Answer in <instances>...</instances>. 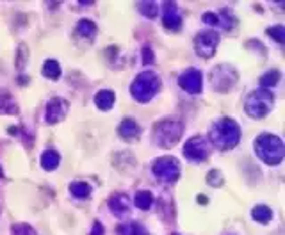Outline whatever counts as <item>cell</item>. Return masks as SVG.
I'll list each match as a JSON object with an SVG mask.
<instances>
[{"instance_id":"14","label":"cell","mask_w":285,"mask_h":235,"mask_svg":"<svg viewBox=\"0 0 285 235\" xmlns=\"http://www.w3.org/2000/svg\"><path fill=\"white\" fill-rule=\"evenodd\" d=\"M118 134H120V137H123L125 141H136L141 134V127L137 125L136 120L125 118V120H121V123L118 125Z\"/></svg>"},{"instance_id":"36","label":"cell","mask_w":285,"mask_h":235,"mask_svg":"<svg viewBox=\"0 0 285 235\" xmlns=\"http://www.w3.org/2000/svg\"><path fill=\"white\" fill-rule=\"evenodd\" d=\"M171 235H178V233H171Z\"/></svg>"},{"instance_id":"13","label":"cell","mask_w":285,"mask_h":235,"mask_svg":"<svg viewBox=\"0 0 285 235\" xmlns=\"http://www.w3.org/2000/svg\"><path fill=\"white\" fill-rule=\"evenodd\" d=\"M107 207L111 208L114 215L118 217H125L130 212V200L129 196L123 194V192H116V194H111L109 200H107Z\"/></svg>"},{"instance_id":"22","label":"cell","mask_w":285,"mask_h":235,"mask_svg":"<svg viewBox=\"0 0 285 235\" xmlns=\"http://www.w3.org/2000/svg\"><path fill=\"white\" fill-rule=\"evenodd\" d=\"M134 205H136L139 210H150L153 205V196L150 191H137L134 196Z\"/></svg>"},{"instance_id":"31","label":"cell","mask_w":285,"mask_h":235,"mask_svg":"<svg viewBox=\"0 0 285 235\" xmlns=\"http://www.w3.org/2000/svg\"><path fill=\"white\" fill-rule=\"evenodd\" d=\"M141 61H143V64H145V66L155 63V55H153L152 47H148V45H146V47H143V52H141Z\"/></svg>"},{"instance_id":"23","label":"cell","mask_w":285,"mask_h":235,"mask_svg":"<svg viewBox=\"0 0 285 235\" xmlns=\"http://www.w3.org/2000/svg\"><path fill=\"white\" fill-rule=\"evenodd\" d=\"M281 80V73L278 70H269L260 77V86L262 89H269V87L278 86V82Z\"/></svg>"},{"instance_id":"25","label":"cell","mask_w":285,"mask_h":235,"mask_svg":"<svg viewBox=\"0 0 285 235\" xmlns=\"http://www.w3.org/2000/svg\"><path fill=\"white\" fill-rule=\"evenodd\" d=\"M218 16H219V25L223 29H227V31H230V29H234L237 25V18L232 15L230 9H221Z\"/></svg>"},{"instance_id":"35","label":"cell","mask_w":285,"mask_h":235,"mask_svg":"<svg viewBox=\"0 0 285 235\" xmlns=\"http://www.w3.org/2000/svg\"><path fill=\"white\" fill-rule=\"evenodd\" d=\"M2 175H4V173H2V168H0V178H2Z\"/></svg>"},{"instance_id":"18","label":"cell","mask_w":285,"mask_h":235,"mask_svg":"<svg viewBox=\"0 0 285 235\" xmlns=\"http://www.w3.org/2000/svg\"><path fill=\"white\" fill-rule=\"evenodd\" d=\"M97 32H98V27H97V24H94L93 20L82 18L77 24V34L82 36L84 39H93L94 36H97Z\"/></svg>"},{"instance_id":"10","label":"cell","mask_w":285,"mask_h":235,"mask_svg":"<svg viewBox=\"0 0 285 235\" xmlns=\"http://www.w3.org/2000/svg\"><path fill=\"white\" fill-rule=\"evenodd\" d=\"M178 86L189 94H200L203 89V77L202 71L196 68H189L178 77Z\"/></svg>"},{"instance_id":"17","label":"cell","mask_w":285,"mask_h":235,"mask_svg":"<svg viewBox=\"0 0 285 235\" xmlns=\"http://www.w3.org/2000/svg\"><path fill=\"white\" fill-rule=\"evenodd\" d=\"M118 235H148V230L137 221H129V223H121L116 228Z\"/></svg>"},{"instance_id":"7","label":"cell","mask_w":285,"mask_h":235,"mask_svg":"<svg viewBox=\"0 0 285 235\" xmlns=\"http://www.w3.org/2000/svg\"><path fill=\"white\" fill-rule=\"evenodd\" d=\"M237 71L230 64H218L214 70L211 71V82L218 93H228L237 82Z\"/></svg>"},{"instance_id":"2","label":"cell","mask_w":285,"mask_h":235,"mask_svg":"<svg viewBox=\"0 0 285 235\" xmlns=\"http://www.w3.org/2000/svg\"><path fill=\"white\" fill-rule=\"evenodd\" d=\"M255 152L267 166H278L285 157V145L280 136L260 134L253 143Z\"/></svg>"},{"instance_id":"32","label":"cell","mask_w":285,"mask_h":235,"mask_svg":"<svg viewBox=\"0 0 285 235\" xmlns=\"http://www.w3.org/2000/svg\"><path fill=\"white\" fill-rule=\"evenodd\" d=\"M202 20H203V22H205L207 25H219V16L216 15V13H212V11L203 13Z\"/></svg>"},{"instance_id":"16","label":"cell","mask_w":285,"mask_h":235,"mask_svg":"<svg viewBox=\"0 0 285 235\" xmlns=\"http://www.w3.org/2000/svg\"><path fill=\"white\" fill-rule=\"evenodd\" d=\"M114 102H116V94L109 89H102L94 94V105L100 110H109L114 105Z\"/></svg>"},{"instance_id":"21","label":"cell","mask_w":285,"mask_h":235,"mask_svg":"<svg viewBox=\"0 0 285 235\" xmlns=\"http://www.w3.org/2000/svg\"><path fill=\"white\" fill-rule=\"evenodd\" d=\"M251 217H253L257 223L266 224L273 219V210H271L267 205H257V207H253V210H251Z\"/></svg>"},{"instance_id":"20","label":"cell","mask_w":285,"mask_h":235,"mask_svg":"<svg viewBox=\"0 0 285 235\" xmlns=\"http://www.w3.org/2000/svg\"><path fill=\"white\" fill-rule=\"evenodd\" d=\"M41 73H43V77L50 78V80H59L63 71H61V64L55 59H48V61H45L43 68H41Z\"/></svg>"},{"instance_id":"1","label":"cell","mask_w":285,"mask_h":235,"mask_svg":"<svg viewBox=\"0 0 285 235\" xmlns=\"http://www.w3.org/2000/svg\"><path fill=\"white\" fill-rule=\"evenodd\" d=\"M209 141L218 150H232L241 141V127L232 118H221L209 130Z\"/></svg>"},{"instance_id":"28","label":"cell","mask_w":285,"mask_h":235,"mask_svg":"<svg viewBox=\"0 0 285 235\" xmlns=\"http://www.w3.org/2000/svg\"><path fill=\"white\" fill-rule=\"evenodd\" d=\"M223 182H225V178H223V173L219 169H211L207 173V184L211 187H221Z\"/></svg>"},{"instance_id":"4","label":"cell","mask_w":285,"mask_h":235,"mask_svg":"<svg viewBox=\"0 0 285 235\" xmlns=\"http://www.w3.org/2000/svg\"><path fill=\"white\" fill-rule=\"evenodd\" d=\"M152 134L157 146H160V148H173L182 139L184 123L180 122V120L166 118V120H160L159 123H155Z\"/></svg>"},{"instance_id":"6","label":"cell","mask_w":285,"mask_h":235,"mask_svg":"<svg viewBox=\"0 0 285 235\" xmlns=\"http://www.w3.org/2000/svg\"><path fill=\"white\" fill-rule=\"evenodd\" d=\"M152 173L155 178H159L164 184H175L180 178V162L176 157L166 155L159 157L152 164Z\"/></svg>"},{"instance_id":"24","label":"cell","mask_w":285,"mask_h":235,"mask_svg":"<svg viewBox=\"0 0 285 235\" xmlns=\"http://www.w3.org/2000/svg\"><path fill=\"white\" fill-rule=\"evenodd\" d=\"M70 192L78 200H84V198L91 196V185L87 182H73V184H70Z\"/></svg>"},{"instance_id":"26","label":"cell","mask_w":285,"mask_h":235,"mask_svg":"<svg viewBox=\"0 0 285 235\" xmlns=\"http://www.w3.org/2000/svg\"><path fill=\"white\" fill-rule=\"evenodd\" d=\"M141 15H145L146 18H155L159 15V4L157 2H139L137 4Z\"/></svg>"},{"instance_id":"29","label":"cell","mask_w":285,"mask_h":235,"mask_svg":"<svg viewBox=\"0 0 285 235\" xmlns=\"http://www.w3.org/2000/svg\"><path fill=\"white\" fill-rule=\"evenodd\" d=\"M11 235H38L36 230L32 226L25 223H18V224H13L11 226Z\"/></svg>"},{"instance_id":"19","label":"cell","mask_w":285,"mask_h":235,"mask_svg":"<svg viewBox=\"0 0 285 235\" xmlns=\"http://www.w3.org/2000/svg\"><path fill=\"white\" fill-rule=\"evenodd\" d=\"M0 114H11V116L18 114V105L8 91H0Z\"/></svg>"},{"instance_id":"9","label":"cell","mask_w":285,"mask_h":235,"mask_svg":"<svg viewBox=\"0 0 285 235\" xmlns=\"http://www.w3.org/2000/svg\"><path fill=\"white\" fill-rule=\"evenodd\" d=\"M209 153H211V146H209V141L203 136H193L184 145V155L193 162L207 161Z\"/></svg>"},{"instance_id":"8","label":"cell","mask_w":285,"mask_h":235,"mask_svg":"<svg viewBox=\"0 0 285 235\" xmlns=\"http://www.w3.org/2000/svg\"><path fill=\"white\" fill-rule=\"evenodd\" d=\"M219 45V34L214 29H205L195 36V50L196 55L203 59H209L214 55L216 48Z\"/></svg>"},{"instance_id":"3","label":"cell","mask_w":285,"mask_h":235,"mask_svg":"<svg viewBox=\"0 0 285 235\" xmlns=\"http://www.w3.org/2000/svg\"><path fill=\"white\" fill-rule=\"evenodd\" d=\"M162 82L155 71H143L134 78L130 86V94L137 103H148L153 96L160 91Z\"/></svg>"},{"instance_id":"33","label":"cell","mask_w":285,"mask_h":235,"mask_svg":"<svg viewBox=\"0 0 285 235\" xmlns=\"http://www.w3.org/2000/svg\"><path fill=\"white\" fill-rule=\"evenodd\" d=\"M89 235H104V226H102V223L94 221V223H93V230H91Z\"/></svg>"},{"instance_id":"30","label":"cell","mask_w":285,"mask_h":235,"mask_svg":"<svg viewBox=\"0 0 285 235\" xmlns=\"http://www.w3.org/2000/svg\"><path fill=\"white\" fill-rule=\"evenodd\" d=\"M267 34H269L274 41H278V43H283L285 41V27L283 25H274V27H269L267 29Z\"/></svg>"},{"instance_id":"15","label":"cell","mask_w":285,"mask_h":235,"mask_svg":"<svg viewBox=\"0 0 285 235\" xmlns=\"http://www.w3.org/2000/svg\"><path fill=\"white\" fill-rule=\"evenodd\" d=\"M39 162H41V168H43L45 171H54V169H57L59 162H61V155H59L57 150H45V152L41 153Z\"/></svg>"},{"instance_id":"27","label":"cell","mask_w":285,"mask_h":235,"mask_svg":"<svg viewBox=\"0 0 285 235\" xmlns=\"http://www.w3.org/2000/svg\"><path fill=\"white\" fill-rule=\"evenodd\" d=\"M27 61H29V48H27V45L22 43L18 47V50H16V61H15L16 68H18V70H24Z\"/></svg>"},{"instance_id":"11","label":"cell","mask_w":285,"mask_h":235,"mask_svg":"<svg viewBox=\"0 0 285 235\" xmlns=\"http://www.w3.org/2000/svg\"><path fill=\"white\" fill-rule=\"evenodd\" d=\"M70 109V103L63 98H52L50 102L47 103V109H45V122L48 125H55V123L63 122Z\"/></svg>"},{"instance_id":"34","label":"cell","mask_w":285,"mask_h":235,"mask_svg":"<svg viewBox=\"0 0 285 235\" xmlns=\"http://www.w3.org/2000/svg\"><path fill=\"white\" fill-rule=\"evenodd\" d=\"M198 203H203V205H205V203H207V198H205L203 194H200V196H198Z\"/></svg>"},{"instance_id":"12","label":"cell","mask_w":285,"mask_h":235,"mask_svg":"<svg viewBox=\"0 0 285 235\" xmlns=\"http://www.w3.org/2000/svg\"><path fill=\"white\" fill-rule=\"evenodd\" d=\"M162 24L168 31H180L184 24V16L180 13L178 6L175 2H164V16H162Z\"/></svg>"},{"instance_id":"5","label":"cell","mask_w":285,"mask_h":235,"mask_svg":"<svg viewBox=\"0 0 285 235\" xmlns=\"http://www.w3.org/2000/svg\"><path fill=\"white\" fill-rule=\"evenodd\" d=\"M273 107H274V94L269 89H262V87L257 91H251L248 94L246 102H244V110L253 120L266 118L273 110Z\"/></svg>"}]
</instances>
